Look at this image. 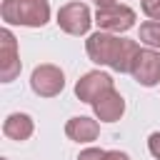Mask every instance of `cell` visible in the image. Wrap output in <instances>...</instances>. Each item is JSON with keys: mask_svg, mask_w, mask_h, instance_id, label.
<instances>
[{"mask_svg": "<svg viewBox=\"0 0 160 160\" xmlns=\"http://www.w3.org/2000/svg\"><path fill=\"white\" fill-rule=\"evenodd\" d=\"M88 58L98 65H108L115 72H130L135 55L140 52V45L135 40L112 35L108 30H98L85 40Z\"/></svg>", "mask_w": 160, "mask_h": 160, "instance_id": "1", "label": "cell"}, {"mask_svg": "<svg viewBox=\"0 0 160 160\" xmlns=\"http://www.w3.org/2000/svg\"><path fill=\"white\" fill-rule=\"evenodd\" d=\"M32 130H35L32 118L25 115V112H10V115L5 118V122H2V132H5V138L18 140V142L28 140V138L32 135Z\"/></svg>", "mask_w": 160, "mask_h": 160, "instance_id": "11", "label": "cell"}, {"mask_svg": "<svg viewBox=\"0 0 160 160\" xmlns=\"http://www.w3.org/2000/svg\"><path fill=\"white\" fill-rule=\"evenodd\" d=\"M118 0H95V5L98 8H108V5H115Z\"/></svg>", "mask_w": 160, "mask_h": 160, "instance_id": "17", "label": "cell"}, {"mask_svg": "<svg viewBox=\"0 0 160 160\" xmlns=\"http://www.w3.org/2000/svg\"><path fill=\"white\" fill-rule=\"evenodd\" d=\"M65 135L75 142H92L98 140L100 135V122L88 118V115H78V118H70L65 122Z\"/></svg>", "mask_w": 160, "mask_h": 160, "instance_id": "10", "label": "cell"}, {"mask_svg": "<svg viewBox=\"0 0 160 160\" xmlns=\"http://www.w3.org/2000/svg\"><path fill=\"white\" fill-rule=\"evenodd\" d=\"M148 150L155 160H160V130H155L150 138H148Z\"/></svg>", "mask_w": 160, "mask_h": 160, "instance_id": "15", "label": "cell"}, {"mask_svg": "<svg viewBox=\"0 0 160 160\" xmlns=\"http://www.w3.org/2000/svg\"><path fill=\"white\" fill-rule=\"evenodd\" d=\"M78 160H105V150H100V148H85L78 155Z\"/></svg>", "mask_w": 160, "mask_h": 160, "instance_id": "14", "label": "cell"}, {"mask_svg": "<svg viewBox=\"0 0 160 160\" xmlns=\"http://www.w3.org/2000/svg\"><path fill=\"white\" fill-rule=\"evenodd\" d=\"M105 160H130V155L122 150H105Z\"/></svg>", "mask_w": 160, "mask_h": 160, "instance_id": "16", "label": "cell"}, {"mask_svg": "<svg viewBox=\"0 0 160 160\" xmlns=\"http://www.w3.org/2000/svg\"><path fill=\"white\" fill-rule=\"evenodd\" d=\"M0 18L8 25L42 28L50 20V2L48 0H2Z\"/></svg>", "mask_w": 160, "mask_h": 160, "instance_id": "2", "label": "cell"}, {"mask_svg": "<svg viewBox=\"0 0 160 160\" xmlns=\"http://www.w3.org/2000/svg\"><path fill=\"white\" fill-rule=\"evenodd\" d=\"M95 22L100 30H108V32H125L135 25V10L128 8V5H108V8H98L95 12Z\"/></svg>", "mask_w": 160, "mask_h": 160, "instance_id": "6", "label": "cell"}, {"mask_svg": "<svg viewBox=\"0 0 160 160\" xmlns=\"http://www.w3.org/2000/svg\"><path fill=\"white\" fill-rule=\"evenodd\" d=\"M30 88L35 95L40 98H55L60 95V90L65 88V75L58 65H50V62H42L32 70L30 75Z\"/></svg>", "mask_w": 160, "mask_h": 160, "instance_id": "4", "label": "cell"}, {"mask_svg": "<svg viewBox=\"0 0 160 160\" xmlns=\"http://www.w3.org/2000/svg\"><path fill=\"white\" fill-rule=\"evenodd\" d=\"M92 25V15H90V8L80 0L75 2H68L58 10V28L68 35H85Z\"/></svg>", "mask_w": 160, "mask_h": 160, "instance_id": "3", "label": "cell"}, {"mask_svg": "<svg viewBox=\"0 0 160 160\" xmlns=\"http://www.w3.org/2000/svg\"><path fill=\"white\" fill-rule=\"evenodd\" d=\"M92 112H95V118H98L100 122H115V120H120L122 112H125V100H122V95L112 88V90L102 92V95L92 102Z\"/></svg>", "mask_w": 160, "mask_h": 160, "instance_id": "9", "label": "cell"}, {"mask_svg": "<svg viewBox=\"0 0 160 160\" xmlns=\"http://www.w3.org/2000/svg\"><path fill=\"white\" fill-rule=\"evenodd\" d=\"M130 75L140 85H145V88L160 85V50H155V48H140V52L132 60Z\"/></svg>", "mask_w": 160, "mask_h": 160, "instance_id": "5", "label": "cell"}, {"mask_svg": "<svg viewBox=\"0 0 160 160\" xmlns=\"http://www.w3.org/2000/svg\"><path fill=\"white\" fill-rule=\"evenodd\" d=\"M142 12L150 20H160V0H142Z\"/></svg>", "mask_w": 160, "mask_h": 160, "instance_id": "13", "label": "cell"}, {"mask_svg": "<svg viewBox=\"0 0 160 160\" xmlns=\"http://www.w3.org/2000/svg\"><path fill=\"white\" fill-rule=\"evenodd\" d=\"M112 88H115V85H112V78H110L108 72L90 70V72H85V75L75 82V95H78V100L92 105L102 92H108V90H112Z\"/></svg>", "mask_w": 160, "mask_h": 160, "instance_id": "8", "label": "cell"}, {"mask_svg": "<svg viewBox=\"0 0 160 160\" xmlns=\"http://www.w3.org/2000/svg\"><path fill=\"white\" fill-rule=\"evenodd\" d=\"M20 75V52H18V40L15 35L5 28L0 30V80L12 82Z\"/></svg>", "mask_w": 160, "mask_h": 160, "instance_id": "7", "label": "cell"}, {"mask_svg": "<svg viewBox=\"0 0 160 160\" xmlns=\"http://www.w3.org/2000/svg\"><path fill=\"white\" fill-rule=\"evenodd\" d=\"M140 42H145L148 48L160 50V20H148L140 25Z\"/></svg>", "mask_w": 160, "mask_h": 160, "instance_id": "12", "label": "cell"}]
</instances>
